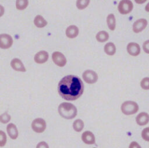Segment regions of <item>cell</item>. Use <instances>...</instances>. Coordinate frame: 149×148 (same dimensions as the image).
<instances>
[{
    "label": "cell",
    "mask_w": 149,
    "mask_h": 148,
    "mask_svg": "<svg viewBox=\"0 0 149 148\" xmlns=\"http://www.w3.org/2000/svg\"><path fill=\"white\" fill-rule=\"evenodd\" d=\"M36 148H49V146L45 142L41 141L37 145Z\"/></svg>",
    "instance_id": "83f0119b"
},
{
    "label": "cell",
    "mask_w": 149,
    "mask_h": 148,
    "mask_svg": "<svg viewBox=\"0 0 149 148\" xmlns=\"http://www.w3.org/2000/svg\"><path fill=\"white\" fill-rule=\"evenodd\" d=\"M6 132L9 138L12 140H15L19 136V131L16 126L13 123H9L6 125Z\"/></svg>",
    "instance_id": "9c48e42d"
},
{
    "label": "cell",
    "mask_w": 149,
    "mask_h": 148,
    "mask_svg": "<svg viewBox=\"0 0 149 148\" xmlns=\"http://www.w3.org/2000/svg\"><path fill=\"white\" fill-rule=\"evenodd\" d=\"M104 51L108 55H113L116 52V47L112 43H108L105 45Z\"/></svg>",
    "instance_id": "d6986e66"
},
{
    "label": "cell",
    "mask_w": 149,
    "mask_h": 148,
    "mask_svg": "<svg viewBox=\"0 0 149 148\" xmlns=\"http://www.w3.org/2000/svg\"><path fill=\"white\" fill-rule=\"evenodd\" d=\"M84 122L80 119H76L73 123V128L76 132H80L84 128Z\"/></svg>",
    "instance_id": "44dd1931"
},
{
    "label": "cell",
    "mask_w": 149,
    "mask_h": 148,
    "mask_svg": "<svg viewBox=\"0 0 149 148\" xmlns=\"http://www.w3.org/2000/svg\"><path fill=\"white\" fill-rule=\"evenodd\" d=\"M13 43L12 37L6 33L0 34V48L8 49L10 48Z\"/></svg>",
    "instance_id": "5b68a950"
},
{
    "label": "cell",
    "mask_w": 149,
    "mask_h": 148,
    "mask_svg": "<svg viewBox=\"0 0 149 148\" xmlns=\"http://www.w3.org/2000/svg\"><path fill=\"white\" fill-rule=\"evenodd\" d=\"M107 25L109 29L111 30H114L116 27V20L113 14H109L107 18Z\"/></svg>",
    "instance_id": "ac0fdd59"
},
{
    "label": "cell",
    "mask_w": 149,
    "mask_h": 148,
    "mask_svg": "<svg viewBox=\"0 0 149 148\" xmlns=\"http://www.w3.org/2000/svg\"><path fill=\"white\" fill-rule=\"evenodd\" d=\"M58 112L59 115L68 119L74 118L77 112L76 107L70 103H62L58 107Z\"/></svg>",
    "instance_id": "7a4b0ae2"
},
{
    "label": "cell",
    "mask_w": 149,
    "mask_h": 148,
    "mask_svg": "<svg viewBox=\"0 0 149 148\" xmlns=\"http://www.w3.org/2000/svg\"><path fill=\"white\" fill-rule=\"evenodd\" d=\"M7 142V136L5 132L0 130V147H4Z\"/></svg>",
    "instance_id": "cb8c5ba5"
},
{
    "label": "cell",
    "mask_w": 149,
    "mask_h": 148,
    "mask_svg": "<svg viewBox=\"0 0 149 148\" xmlns=\"http://www.w3.org/2000/svg\"><path fill=\"white\" fill-rule=\"evenodd\" d=\"M11 119V116L7 112L5 111L0 115V122L3 124H6L9 122Z\"/></svg>",
    "instance_id": "603a6c76"
},
{
    "label": "cell",
    "mask_w": 149,
    "mask_h": 148,
    "mask_svg": "<svg viewBox=\"0 0 149 148\" xmlns=\"http://www.w3.org/2000/svg\"><path fill=\"white\" fill-rule=\"evenodd\" d=\"M34 23L35 26L38 28L45 27L47 24V22L41 15H37L34 19Z\"/></svg>",
    "instance_id": "e0dca14e"
},
{
    "label": "cell",
    "mask_w": 149,
    "mask_h": 148,
    "mask_svg": "<svg viewBox=\"0 0 149 148\" xmlns=\"http://www.w3.org/2000/svg\"><path fill=\"white\" fill-rule=\"evenodd\" d=\"M52 59L54 62L60 67L64 66L66 64V59L64 55L58 51L53 52L52 55Z\"/></svg>",
    "instance_id": "ba28073f"
},
{
    "label": "cell",
    "mask_w": 149,
    "mask_h": 148,
    "mask_svg": "<svg viewBox=\"0 0 149 148\" xmlns=\"http://www.w3.org/2000/svg\"><path fill=\"white\" fill-rule=\"evenodd\" d=\"M4 13H5V8L2 5H0V17L4 15Z\"/></svg>",
    "instance_id": "4dcf8cb0"
},
{
    "label": "cell",
    "mask_w": 149,
    "mask_h": 148,
    "mask_svg": "<svg viewBox=\"0 0 149 148\" xmlns=\"http://www.w3.org/2000/svg\"><path fill=\"white\" fill-rule=\"evenodd\" d=\"M148 45H149V41L147 40L146 41L143 45V48L144 51L146 52V53H148L149 52V49H148Z\"/></svg>",
    "instance_id": "f546056e"
},
{
    "label": "cell",
    "mask_w": 149,
    "mask_h": 148,
    "mask_svg": "<svg viewBox=\"0 0 149 148\" xmlns=\"http://www.w3.org/2000/svg\"><path fill=\"white\" fill-rule=\"evenodd\" d=\"M133 8L132 1L129 0H123L119 2L118 5V10L122 15H126L130 13Z\"/></svg>",
    "instance_id": "8992f818"
},
{
    "label": "cell",
    "mask_w": 149,
    "mask_h": 148,
    "mask_svg": "<svg viewBox=\"0 0 149 148\" xmlns=\"http://www.w3.org/2000/svg\"><path fill=\"white\" fill-rule=\"evenodd\" d=\"M94 148H95V147H94Z\"/></svg>",
    "instance_id": "1f68e13d"
},
{
    "label": "cell",
    "mask_w": 149,
    "mask_h": 148,
    "mask_svg": "<svg viewBox=\"0 0 149 148\" xmlns=\"http://www.w3.org/2000/svg\"><path fill=\"white\" fill-rule=\"evenodd\" d=\"M128 53L132 56H137L140 53V47L136 43H130L127 46Z\"/></svg>",
    "instance_id": "5bb4252c"
},
{
    "label": "cell",
    "mask_w": 149,
    "mask_h": 148,
    "mask_svg": "<svg viewBox=\"0 0 149 148\" xmlns=\"http://www.w3.org/2000/svg\"><path fill=\"white\" fill-rule=\"evenodd\" d=\"M137 124L140 126H143L148 124L149 121V116L147 112H142L139 114L136 118Z\"/></svg>",
    "instance_id": "9a60e30c"
},
{
    "label": "cell",
    "mask_w": 149,
    "mask_h": 148,
    "mask_svg": "<svg viewBox=\"0 0 149 148\" xmlns=\"http://www.w3.org/2000/svg\"><path fill=\"white\" fill-rule=\"evenodd\" d=\"M81 140L87 145H93L95 143V139L94 134L88 131H85L82 133Z\"/></svg>",
    "instance_id": "7c38bea8"
},
{
    "label": "cell",
    "mask_w": 149,
    "mask_h": 148,
    "mask_svg": "<svg viewBox=\"0 0 149 148\" xmlns=\"http://www.w3.org/2000/svg\"><path fill=\"white\" fill-rule=\"evenodd\" d=\"M58 91L61 97L65 100H76L83 94L84 84L78 76L67 75L59 81Z\"/></svg>",
    "instance_id": "6da1fadb"
},
{
    "label": "cell",
    "mask_w": 149,
    "mask_h": 148,
    "mask_svg": "<svg viewBox=\"0 0 149 148\" xmlns=\"http://www.w3.org/2000/svg\"><path fill=\"white\" fill-rule=\"evenodd\" d=\"M141 137L144 140L147 142L149 141V128L148 127L144 128L142 131Z\"/></svg>",
    "instance_id": "4316f807"
},
{
    "label": "cell",
    "mask_w": 149,
    "mask_h": 148,
    "mask_svg": "<svg viewBox=\"0 0 149 148\" xmlns=\"http://www.w3.org/2000/svg\"><path fill=\"white\" fill-rule=\"evenodd\" d=\"M31 126L33 131L38 133H41L46 129V122L41 118H37L32 121Z\"/></svg>",
    "instance_id": "277c9868"
},
{
    "label": "cell",
    "mask_w": 149,
    "mask_h": 148,
    "mask_svg": "<svg viewBox=\"0 0 149 148\" xmlns=\"http://www.w3.org/2000/svg\"><path fill=\"white\" fill-rule=\"evenodd\" d=\"M84 80L88 84L95 83L98 80V75L97 73L92 70H86L82 75Z\"/></svg>",
    "instance_id": "52a82bcc"
},
{
    "label": "cell",
    "mask_w": 149,
    "mask_h": 148,
    "mask_svg": "<svg viewBox=\"0 0 149 148\" xmlns=\"http://www.w3.org/2000/svg\"><path fill=\"white\" fill-rule=\"evenodd\" d=\"M90 1L88 0H79L76 2V6L79 9H84L89 4Z\"/></svg>",
    "instance_id": "d4e9b609"
},
{
    "label": "cell",
    "mask_w": 149,
    "mask_h": 148,
    "mask_svg": "<svg viewBox=\"0 0 149 148\" xmlns=\"http://www.w3.org/2000/svg\"><path fill=\"white\" fill-rule=\"evenodd\" d=\"M49 57L48 53L45 51H40L36 54L34 57V61L37 64H44L48 60Z\"/></svg>",
    "instance_id": "4fadbf2b"
},
{
    "label": "cell",
    "mask_w": 149,
    "mask_h": 148,
    "mask_svg": "<svg viewBox=\"0 0 149 148\" xmlns=\"http://www.w3.org/2000/svg\"><path fill=\"white\" fill-rule=\"evenodd\" d=\"M120 109L124 114L129 115L134 114L138 111L139 105L133 101H126L121 105Z\"/></svg>",
    "instance_id": "3957f363"
},
{
    "label": "cell",
    "mask_w": 149,
    "mask_h": 148,
    "mask_svg": "<svg viewBox=\"0 0 149 148\" xmlns=\"http://www.w3.org/2000/svg\"><path fill=\"white\" fill-rule=\"evenodd\" d=\"M147 25V21L145 19H140L136 20L133 25V30L134 33H138L143 30Z\"/></svg>",
    "instance_id": "30bf717a"
},
{
    "label": "cell",
    "mask_w": 149,
    "mask_h": 148,
    "mask_svg": "<svg viewBox=\"0 0 149 148\" xmlns=\"http://www.w3.org/2000/svg\"><path fill=\"white\" fill-rule=\"evenodd\" d=\"M29 5L27 0H17L16 1V7L18 10H24Z\"/></svg>",
    "instance_id": "7402d4cb"
},
{
    "label": "cell",
    "mask_w": 149,
    "mask_h": 148,
    "mask_svg": "<svg viewBox=\"0 0 149 148\" xmlns=\"http://www.w3.org/2000/svg\"><path fill=\"white\" fill-rule=\"evenodd\" d=\"M79 34V29L76 26L71 25L67 27L66 30V35L68 38H73Z\"/></svg>",
    "instance_id": "2e32d148"
},
{
    "label": "cell",
    "mask_w": 149,
    "mask_h": 148,
    "mask_svg": "<svg viewBox=\"0 0 149 148\" xmlns=\"http://www.w3.org/2000/svg\"><path fill=\"white\" fill-rule=\"evenodd\" d=\"M109 38V34L105 31H100L96 34V39L100 43H103L107 41Z\"/></svg>",
    "instance_id": "ffe728a7"
},
{
    "label": "cell",
    "mask_w": 149,
    "mask_h": 148,
    "mask_svg": "<svg viewBox=\"0 0 149 148\" xmlns=\"http://www.w3.org/2000/svg\"><path fill=\"white\" fill-rule=\"evenodd\" d=\"M140 86L143 89L148 90L149 89V78L147 77L143 78L140 82Z\"/></svg>",
    "instance_id": "484cf974"
},
{
    "label": "cell",
    "mask_w": 149,
    "mask_h": 148,
    "mask_svg": "<svg viewBox=\"0 0 149 148\" xmlns=\"http://www.w3.org/2000/svg\"><path fill=\"white\" fill-rule=\"evenodd\" d=\"M129 148H141L140 145L136 142L133 141L129 146Z\"/></svg>",
    "instance_id": "f1b7e54d"
},
{
    "label": "cell",
    "mask_w": 149,
    "mask_h": 148,
    "mask_svg": "<svg viewBox=\"0 0 149 148\" xmlns=\"http://www.w3.org/2000/svg\"><path fill=\"white\" fill-rule=\"evenodd\" d=\"M10 65L13 69L19 72H26V69L23 62L19 58H13L10 61Z\"/></svg>",
    "instance_id": "8fae6325"
}]
</instances>
